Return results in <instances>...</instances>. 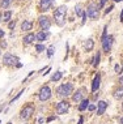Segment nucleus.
I'll return each instance as SVG.
<instances>
[{
    "label": "nucleus",
    "mask_w": 123,
    "mask_h": 124,
    "mask_svg": "<svg viewBox=\"0 0 123 124\" xmlns=\"http://www.w3.org/2000/svg\"><path fill=\"white\" fill-rule=\"evenodd\" d=\"M16 67H17V68H21L22 64H21V63H17V64H16Z\"/></svg>",
    "instance_id": "58836bf2"
},
{
    "label": "nucleus",
    "mask_w": 123,
    "mask_h": 124,
    "mask_svg": "<svg viewBox=\"0 0 123 124\" xmlns=\"http://www.w3.org/2000/svg\"><path fill=\"white\" fill-rule=\"evenodd\" d=\"M69 110V103L67 101H60V102L56 105V112L59 115H63V114H67Z\"/></svg>",
    "instance_id": "1a4fd4ad"
},
{
    "label": "nucleus",
    "mask_w": 123,
    "mask_h": 124,
    "mask_svg": "<svg viewBox=\"0 0 123 124\" xmlns=\"http://www.w3.org/2000/svg\"><path fill=\"white\" fill-rule=\"evenodd\" d=\"M50 35V33L49 31H39L35 34V41H38V42H45L46 39H47V37Z\"/></svg>",
    "instance_id": "ddd939ff"
},
{
    "label": "nucleus",
    "mask_w": 123,
    "mask_h": 124,
    "mask_svg": "<svg viewBox=\"0 0 123 124\" xmlns=\"http://www.w3.org/2000/svg\"><path fill=\"white\" fill-rule=\"evenodd\" d=\"M11 17H12V11H5L1 15V21L8 22V21H11Z\"/></svg>",
    "instance_id": "a211bd4d"
},
{
    "label": "nucleus",
    "mask_w": 123,
    "mask_h": 124,
    "mask_svg": "<svg viewBox=\"0 0 123 124\" xmlns=\"http://www.w3.org/2000/svg\"><path fill=\"white\" fill-rule=\"evenodd\" d=\"M4 34H5V33H4V30H1V29H0V38H3V37H4Z\"/></svg>",
    "instance_id": "c9c22d12"
},
{
    "label": "nucleus",
    "mask_w": 123,
    "mask_h": 124,
    "mask_svg": "<svg viewBox=\"0 0 123 124\" xmlns=\"http://www.w3.org/2000/svg\"><path fill=\"white\" fill-rule=\"evenodd\" d=\"M74 93V85L71 82H67V84H62L58 89H56V94L62 98H67Z\"/></svg>",
    "instance_id": "f03ea898"
},
{
    "label": "nucleus",
    "mask_w": 123,
    "mask_h": 124,
    "mask_svg": "<svg viewBox=\"0 0 123 124\" xmlns=\"http://www.w3.org/2000/svg\"><path fill=\"white\" fill-rule=\"evenodd\" d=\"M106 35H107V25H105V28H104V33H102V37H101V39H104Z\"/></svg>",
    "instance_id": "c85d7f7f"
},
{
    "label": "nucleus",
    "mask_w": 123,
    "mask_h": 124,
    "mask_svg": "<svg viewBox=\"0 0 123 124\" xmlns=\"http://www.w3.org/2000/svg\"><path fill=\"white\" fill-rule=\"evenodd\" d=\"M38 22H39V26H41L42 31H47V30L51 28V20H50L47 16H39Z\"/></svg>",
    "instance_id": "6e6552de"
},
{
    "label": "nucleus",
    "mask_w": 123,
    "mask_h": 124,
    "mask_svg": "<svg viewBox=\"0 0 123 124\" xmlns=\"http://www.w3.org/2000/svg\"><path fill=\"white\" fill-rule=\"evenodd\" d=\"M114 98H115V99H122V98H123V88L118 89L117 92L114 93Z\"/></svg>",
    "instance_id": "4be33fe9"
},
{
    "label": "nucleus",
    "mask_w": 123,
    "mask_h": 124,
    "mask_svg": "<svg viewBox=\"0 0 123 124\" xmlns=\"http://www.w3.org/2000/svg\"><path fill=\"white\" fill-rule=\"evenodd\" d=\"M99 59H101V54L97 52V55L94 56V62H93V67H97L99 64Z\"/></svg>",
    "instance_id": "393cba45"
},
{
    "label": "nucleus",
    "mask_w": 123,
    "mask_h": 124,
    "mask_svg": "<svg viewBox=\"0 0 123 124\" xmlns=\"http://www.w3.org/2000/svg\"><path fill=\"white\" fill-rule=\"evenodd\" d=\"M62 76H63V73L60 72V71H58V72H55L54 75H52V77H51V82H58L59 80L62 78Z\"/></svg>",
    "instance_id": "6ab92c4d"
},
{
    "label": "nucleus",
    "mask_w": 123,
    "mask_h": 124,
    "mask_svg": "<svg viewBox=\"0 0 123 124\" xmlns=\"http://www.w3.org/2000/svg\"><path fill=\"white\" fill-rule=\"evenodd\" d=\"M115 3H121V1H123V0H114Z\"/></svg>",
    "instance_id": "79ce46f5"
},
{
    "label": "nucleus",
    "mask_w": 123,
    "mask_h": 124,
    "mask_svg": "<svg viewBox=\"0 0 123 124\" xmlns=\"http://www.w3.org/2000/svg\"><path fill=\"white\" fill-rule=\"evenodd\" d=\"M35 41V34H33V33H28L25 37H24V39H22V42H24V45H32L33 42Z\"/></svg>",
    "instance_id": "4468645a"
},
{
    "label": "nucleus",
    "mask_w": 123,
    "mask_h": 124,
    "mask_svg": "<svg viewBox=\"0 0 123 124\" xmlns=\"http://www.w3.org/2000/svg\"><path fill=\"white\" fill-rule=\"evenodd\" d=\"M34 111H35V108H34L33 105H25L21 108V111H20V118H21L22 120H29L33 116Z\"/></svg>",
    "instance_id": "20e7f679"
},
{
    "label": "nucleus",
    "mask_w": 123,
    "mask_h": 124,
    "mask_svg": "<svg viewBox=\"0 0 123 124\" xmlns=\"http://www.w3.org/2000/svg\"><path fill=\"white\" fill-rule=\"evenodd\" d=\"M0 47H1V48H5V47H7V42L3 41L1 43H0Z\"/></svg>",
    "instance_id": "f704fd0d"
},
{
    "label": "nucleus",
    "mask_w": 123,
    "mask_h": 124,
    "mask_svg": "<svg viewBox=\"0 0 123 124\" xmlns=\"http://www.w3.org/2000/svg\"><path fill=\"white\" fill-rule=\"evenodd\" d=\"M84 9H82V5L81 4H77L75 7V13H76V16H79V17H80V16H82L84 15Z\"/></svg>",
    "instance_id": "412c9836"
},
{
    "label": "nucleus",
    "mask_w": 123,
    "mask_h": 124,
    "mask_svg": "<svg viewBox=\"0 0 123 124\" xmlns=\"http://www.w3.org/2000/svg\"><path fill=\"white\" fill-rule=\"evenodd\" d=\"M0 24H1V13H0Z\"/></svg>",
    "instance_id": "37998d69"
},
{
    "label": "nucleus",
    "mask_w": 123,
    "mask_h": 124,
    "mask_svg": "<svg viewBox=\"0 0 123 124\" xmlns=\"http://www.w3.org/2000/svg\"><path fill=\"white\" fill-rule=\"evenodd\" d=\"M106 108H107V103H106L105 101H99L97 103V114L98 115H102Z\"/></svg>",
    "instance_id": "2eb2a0df"
},
{
    "label": "nucleus",
    "mask_w": 123,
    "mask_h": 124,
    "mask_svg": "<svg viewBox=\"0 0 123 124\" xmlns=\"http://www.w3.org/2000/svg\"><path fill=\"white\" fill-rule=\"evenodd\" d=\"M12 3H13V0H1V1H0V5H1V8H8Z\"/></svg>",
    "instance_id": "5701e85b"
},
{
    "label": "nucleus",
    "mask_w": 123,
    "mask_h": 124,
    "mask_svg": "<svg viewBox=\"0 0 123 124\" xmlns=\"http://www.w3.org/2000/svg\"><path fill=\"white\" fill-rule=\"evenodd\" d=\"M3 62H4V64L7 67H12V65H16L17 63L20 62V59L17 58V56L12 55V54L7 52L4 56H3Z\"/></svg>",
    "instance_id": "0eeeda50"
},
{
    "label": "nucleus",
    "mask_w": 123,
    "mask_h": 124,
    "mask_svg": "<svg viewBox=\"0 0 123 124\" xmlns=\"http://www.w3.org/2000/svg\"><path fill=\"white\" fill-rule=\"evenodd\" d=\"M82 122H84V119H82V116H80V119H79V123H77V124H82Z\"/></svg>",
    "instance_id": "4c0bfd02"
},
{
    "label": "nucleus",
    "mask_w": 123,
    "mask_h": 124,
    "mask_svg": "<svg viewBox=\"0 0 123 124\" xmlns=\"http://www.w3.org/2000/svg\"><path fill=\"white\" fill-rule=\"evenodd\" d=\"M119 85H121V88H123V76L119 77Z\"/></svg>",
    "instance_id": "72a5a7b5"
},
{
    "label": "nucleus",
    "mask_w": 123,
    "mask_h": 124,
    "mask_svg": "<svg viewBox=\"0 0 123 124\" xmlns=\"http://www.w3.org/2000/svg\"><path fill=\"white\" fill-rule=\"evenodd\" d=\"M111 9H114V5H110L107 9H105V15H107V13H110V12H111Z\"/></svg>",
    "instance_id": "2f4dec72"
},
{
    "label": "nucleus",
    "mask_w": 123,
    "mask_h": 124,
    "mask_svg": "<svg viewBox=\"0 0 123 124\" xmlns=\"http://www.w3.org/2000/svg\"><path fill=\"white\" fill-rule=\"evenodd\" d=\"M8 124H12V123H8Z\"/></svg>",
    "instance_id": "49530a36"
},
{
    "label": "nucleus",
    "mask_w": 123,
    "mask_h": 124,
    "mask_svg": "<svg viewBox=\"0 0 123 124\" xmlns=\"http://www.w3.org/2000/svg\"><path fill=\"white\" fill-rule=\"evenodd\" d=\"M101 43H102V50L107 54L111 51V47H113V43H114V37L113 35H106L104 39H101Z\"/></svg>",
    "instance_id": "39448f33"
},
{
    "label": "nucleus",
    "mask_w": 123,
    "mask_h": 124,
    "mask_svg": "<svg viewBox=\"0 0 123 124\" xmlns=\"http://www.w3.org/2000/svg\"><path fill=\"white\" fill-rule=\"evenodd\" d=\"M122 110H123V103H122Z\"/></svg>",
    "instance_id": "c03bdc74"
},
{
    "label": "nucleus",
    "mask_w": 123,
    "mask_h": 124,
    "mask_svg": "<svg viewBox=\"0 0 123 124\" xmlns=\"http://www.w3.org/2000/svg\"><path fill=\"white\" fill-rule=\"evenodd\" d=\"M51 120H54V116H50V118L47 119V122H51Z\"/></svg>",
    "instance_id": "ea45409f"
},
{
    "label": "nucleus",
    "mask_w": 123,
    "mask_h": 124,
    "mask_svg": "<svg viewBox=\"0 0 123 124\" xmlns=\"http://www.w3.org/2000/svg\"><path fill=\"white\" fill-rule=\"evenodd\" d=\"M94 108H96V105H89V106H88V110H89V111H93Z\"/></svg>",
    "instance_id": "473e14b6"
},
{
    "label": "nucleus",
    "mask_w": 123,
    "mask_h": 124,
    "mask_svg": "<svg viewBox=\"0 0 123 124\" xmlns=\"http://www.w3.org/2000/svg\"><path fill=\"white\" fill-rule=\"evenodd\" d=\"M106 1H107V0H101V1H99V4H98V9L104 8V5L106 4Z\"/></svg>",
    "instance_id": "c756f323"
},
{
    "label": "nucleus",
    "mask_w": 123,
    "mask_h": 124,
    "mask_svg": "<svg viewBox=\"0 0 123 124\" xmlns=\"http://www.w3.org/2000/svg\"><path fill=\"white\" fill-rule=\"evenodd\" d=\"M22 93H24V90H21V92H20V93H18V94H17V95H16V97H15V98H13V99L11 101V103H13V102H16V101H17V99L20 98V97H21V94H22Z\"/></svg>",
    "instance_id": "bb28decb"
},
{
    "label": "nucleus",
    "mask_w": 123,
    "mask_h": 124,
    "mask_svg": "<svg viewBox=\"0 0 123 124\" xmlns=\"http://www.w3.org/2000/svg\"><path fill=\"white\" fill-rule=\"evenodd\" d=\"M88 106H89V99H82L81 105L79 106V111H84V110L88 108Z\"/></svg>",
    "instance_id": "aec40b11"
},
{
    "label": "nucleus",
    "mask_w": 123,
    "mask_h": 124,
    "mask_svg": "<svg viewBox=\"0 0 123 124\" xmlns=\"http://www.w3.org/2000/svg\"><path fill=\"white\" fill-rule=\"evenodd\" d=\"M15 26H16V21H11L8 24V28L9 29H15Z\"/></svg>",
    "instance_id": "7c9ffc66"
},
{
    "label": "nucleus",
    "mask_w": 123,
    "mask_h": 124,
    "mask_svg": "<svg viewBox=\"0 0 123 124\" xmlns=\"http://www.w3.org/2000/svg\"><path fill=\"white\" fill-rule=\"evenodd\" d=\"M99 85H101V75H97L94 77V80H93L92 82V92L96 93L97 90L99 89Z\"/></svg>",
    "instance_id": "f8f14e48"
},
{
    "label": "nucleus",
    "mask_w": 123,
    "mask_h": 124,
    "mask_svg": "<svg viewBox=\"0 0 123 124\" xmlns=\"http://www.w3.org/2000/svg\"><path fill=\"white\" fill-rule=\"evenodd\" d=\"M114 69H115V72H117V73H122V67L119 65V64H115Z\"/></svg>",
    "instance_id": "cd10ccee"
},
{
    "label": "nucleus",
    "mask_w": 123,
    "mask_h": 124,
    "mask_svg": "<svg viewBox=\"0 0 123 124\" xmlns=\"http://www.w3.org/2000/svg\"><path fill=\"white\" fill-rule=\"evenodd\" d=\"M52 4H54V0H39V8H41L42 12L50 11Z\"/></svg>",
    "instance_id": "9b49d317"
},
{
    "label": "nucleus",
    "mask_w": 123,
    "mask_h": 124,
    "mask_svg": "<svg viewBox=\"0 0 123 124\" xmlns=\"http://www.w3.org/2000/svg\"><path fill=\"white\" fill-rule=\"evenodd\" d=\"M35 50H37V52H43V51H46V47H45V45L37 43V45H35Z\"/></svg>",
    "instance_id": "b1692460"
},
{
    "label": "nucleus",
    "mask_w": 123,
    "mask_h": 124,
    "mask_svg": "<svg viewBox=\"0 0 123 124\" xmlns=\"http://www.w3.org/2000/svg\"><path fill=\"white\" fill-rule=\"evenodd\" d=\"M67 7L60 5L54 11V21L58 26H64L66 25V17H67Z\"/></svg>",
    "instance_id": "f257e3e1"
},
{
    "label": "nucleus",
    "mask_w": 123,
    "mask_h": 124,
    "mask_svg": "<svg viewBox=\"0 0 123 124\" xmlns=\"http://www.w3.org/2000/svg\"><path fill=\"white\" fill-rule=\"evenodd\" d=\"M119 21L123 22V9H122V12H121V17H119Z\"/></svg>",
    "instance_id": "e433bc0d"
},
{
    "label": "nucleus",
    "mask_w": 123,
    "mask_h": 124,
    "mask_svg": "<svg viewBox=\"0 0 123 124\" xmlns=\"http://www.w3.org/2000/svg\"><path fill=\"white\" fill-rule=\"evenodd\" d=\"M86 94V88H79L77 90H76V93L74 95H72V99H74V102H80V101L84 99V97Z\"/></svg>",
    "instance_id": "9d476101"
},
{
    "label": "nucleus",
    "mask_w": 123,
    "mask_h": 124,
    "mask_svg": "<svg viewBox=\"0 0 123 124\" xmlns=\"http://www.w3.org/2000/svg\"><path fill=\"white\" fill-rule=\"evenodd\" d=\"M51 95H52L51 89H50L47 85L43 86V88L39 90V93H38V98H39L41 102H46V101H49L50 98H51Z\"/></svg>",
    "instance_id": "423d86ee"
},
{
    "label": "nucleus",
    "mask_w": 123,
    "mask_h": 124,
    "mask_svg": "<svg viewBox=\"0 0 123 124\" xmlns=\"http://www.w3.org/2000/svg\"><path fill=\"white\" fill-rule=\"evenodd\" d=\"M0 55H1V50H0Z\"/></svg>",
    "instance_id": "a18cd8bd"
},
{
    "label": "nucleus",
    "mask_w": 123,
    "mask_h": 124,
    "mask_svg": "<svg viewBox=\"0 0 123 124\" xmlns=\"http://www.w3.org/2000/svg\"><path fill=\"white\" fill-rule=\"evenodd\" d=\"M99 9H98V5L96 4V3H89L88 7H86L85 9V15L86 17L92 18V20H98L99 17Z\"/></svg>",
    "instance_id": "7ed1b4c3"
},
{
    "label": "nucleus",
    "mask_w": 123,
    "mask_h": 124,
    "mask_svg": "<svg viewBox=\"0 0 123 124\" xmlns=\"http://www.w3.org/2000/svg\"><path fill=\"white\" fill-rule=\"evenodd\" d=\"M32 29H33V22L29 21V20H25V21L21 24V30L22 31H30Z\"/></svg>",
    "instance_id": "dca6fc26"
},
{
    "label": "nucleus",
    "mask_w": 123,
    "mask_h": 124,
    "mask_svg": "<svg viewBox=\"0 0 123 124\" xmlns=\"http://www.w3.org/2000/svg\"><path fill=\"white\" fill-rule=\"evenodd\" d=\"M84 47H85V51H86V52L92 51V50L94 48V41H93L92 38H88V39L85 41V43H84Z\"/></svg>",
    "instance_id": "f3484780"
},
{
    "label": "nucleus",
    "mask_w": 123,
    "mask_h": 124,
    "mask_svg": "<svg viewBox=\"0 0 123 124\" xmlns=\"http://www.w3.org/2000/svg\"><path fill=\"white\" fill-rule=\"evenodd\" d=\"M54 50H55L54 46H50V47L47 48V56H49V58H51V56L54 55V52H55Z\"/></svg>",
    "instance_id": "a878e982"
},
{
    "label": "nucleus",
    "mask_w": 123,
    "mask_h": 124,
    "mask_svg": "<svg viewBox=\"0 0 123 124\" xmlns=\"http://www.w3.org/2000/svg\"><path fill=\"white\" fill-rule=\"evenodd\" d=\"M119 124H123V118H121V119H119Z\"/></svg>",
    "instance_id": "a19ab883"
}]
</instances>
